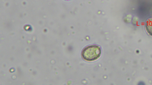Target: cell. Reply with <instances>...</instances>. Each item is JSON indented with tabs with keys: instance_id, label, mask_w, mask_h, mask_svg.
Listing matches in <instances>:
<instances>
[{
	"instance_id": "6da1fadb",
	"label": "cell",
	"mask_w": 152,
	"mask_h": 85,
	"mask_svg": "<svg viewBox=\"0 0 152 85\" xmlns=\"http://www.w3.org/2000/svg\"><path fill=\"white\" fill-rule=\"evenodd\" d=\"M101 53V49L99 46L91 45L87 46L83 50L82 56L85 60L91 61L98 58Z\"/></svg>"
},
{
	"instance_id": "7a4b0ae2",
	"label": "cell",
	"mask_w": 152,
	"mask_h": 85,
	"mask_svg": "<svg viewBox=\"0 0 152 85\" xmlns=\"http://www.w3.org/2000/svg\"><path fill=\"white\" fill-rule=\"evenodd\" d=\"M145 28L147 32L152 36V18L148 19L146 22Z\"/></svg>"
}]
</instances>
